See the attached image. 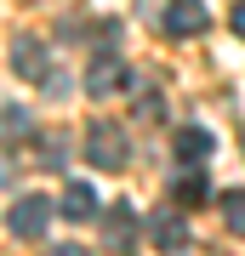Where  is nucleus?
Wrapping results in <instances>:
<instances>
[{"label": "nucleus", "instance_id": "1", "mask_svg": "<svg viewBox=\"0 0 245 256\" xmlns=\"http://www.w3.org/2000/svg\"><path fill=\"white\" fill-rule=\"evenodd\" d=\"M86 160L97 165V171H120V165H126V131H120L114 120H97V126L86 131Z\"/></svg>", "mask_w": 245, "mask_h": 256}, {"label": "nucleus", "instance_id": "2", "mask_svg": "<svg viewBox=\"0 0 245 256\" xmlns=\"http://www.w3.org/2000/svg\"><path fill=\"white\" fill-rule=\"evenodd\" d=\"M46 222H52V200H46V194H23V200L12 205V234L18 239H40Z\"/></svg>", "mask_w": 245, "mask_h": 256}, {"label": "nucleus", "instance_id": "3", "mask_svg": "<svg viewBox=\"0 0 245 256\" xmlns=\"http://www.w3.org/2000/svg\"><path fill=\"white\" fill-rule=\"evenodd\" d=\"M120 86H126V63H120L114 52L91 57V68H86V92H91V97H114Z\"/></svg>", "mask_w": 245, "mask_h": 256}, {"label": "nucleus", "instance_id": "4", "mask_svg": "<svg viewBox=\"0 0 245 256\" xmlns=\"http://www.w3.org/2000/svg\"><path fill=\"white\" fill-rule=\"evenodd\" d=\"M12 63H18V74H23V80H35V86H46V74H52L46 46H40L35 34H18V40H12Z\"/></svg>", "mask_w": 245, "mask_h": 256}, {"label": "nucleus", "instance_id": "5", "mask_svg": "<svg viewBox=\"0 0 245 256\" xmlns=\"http://www.w3.org/2000/svg\"><path fill=\"white\" fill-rule=\"evenodd\" d=\"M148 239H154L160 250H182V245H188V216H177V210H154V216H148Z\"/></svg>", "mask_w": 245, "mask_h": 256}, {"label": "nucleus", "instance_id": "6", "mask_svg": "<svg viewBox=\"0 0 245 256\" xmlns=\"http://www.w3.org/2000/svg\"><path fill=\"white\" fill-rule=\"evenodd\" d=\"M205 28V6L200 0H171L165 6V34H200Z\"/></svg>", "mask_w": 245, "mask_h": 256}, {"label": "nucleus", "instance_id": "7", "mask_svg": "<svg viewBox=\"0 0 245 256\" xmlns=\"http://www.w3.org/2000/svg\"><path fill=\"white\" fill-rule=\"evenodd\" d=\"M63 216L69 222H97V188L91 182H69L63 188Z\"/></svg>", "mask_w": 245, "mask_h": 256}, {"label": "nucleus", "instance_id": "8", "mask_svg": "<svg viewBox=\"0 0 245 256\" xmlns=\"http://www.w3.org/2000/svg\"><path fill=\"white\" fill-rule=\"evenodd\" d=\"M103 234H109V245H114V250H131V210H126V205H114L109 216H103Z\"/></svg>", "mask_w": 245, "mask_h": 256}, {"label": "nucleus", "instance_id": "9", "mask_svg": "<svg viewBox=\"0 0 245 256\" xmlns=\"http://www.w3.org/2000/svg\"><path fill=\"white\" fill-rule=\"evenodd\" d=\"M177 154H182V160H205V154H211V131L188 126V131L177 137Z\"/></svg>", "mask_w": 245, "mask_h": 256}, {"label": "nucleus", "instance_id": "10", "mask_svg": "<svg viewBox=\"0 0 245 256\" xmlns=\"http://www.w3.org/2000/svg\"><path fill=\"white\" fill-rule=\"evenodd\" d=\"M222 222L234 234H245V188H234V194H222Z\"/></svg>", "mask_w": 245, "mask_h": 256}, {"label": "nucleus", "instance_id": "11", "mask_svg": "<svg viewBox=\"0 0 245 256\" xmlns=\"http://www.w3.org/2000/svg\"><path fill=\"white\" fill-rule=\"evenodd\" d=\"M0 131H6V137H23V131H29V114L23 108H6V114H0Z\"/></svg>", "mask_w": 245, "mask_h": 256}, {"label": "nucleus", "instance_id": "12", "mask_svg": "<svg viewBox=\"0 0 245 256\" xmlns=\"http://www.w3.org/2000/svg\"><path fill=\"white\" fill-rule=\"evenodd\" d=\"M177 194H182L188 205H194V200H205V176H200V171H194V176H182V188H177Z\"/></svg>", "mask_w": 245, "mask_h": 256}, {"label": "nucleus", "instance_id": "13", "mask_svg": "<svg viewBox=\"0 0 245 256\" xmlns=\"http://www.w3.org/2000/svg\"><path fill=\"white\" fill-rule=\"evenodd\" d=\"M228 23H234V34H245V0L234 6V18H228Z\"/></svg>", "mask_w": 245, "mask_h": 256}, {"label": "nucleus", "instance_id": "14", "mask_svg": "<svg viewBox=\"0 0 245 256\" xmlns=\"http://www.w3.org/2000/svg\"><path fill=\"white\" fill-rule=\"evenodd\" d=\"M46 256H86V250H80V245H52Z\"/></svg>", "mask_w": 245, "mask_h": 256}]
</instances>
